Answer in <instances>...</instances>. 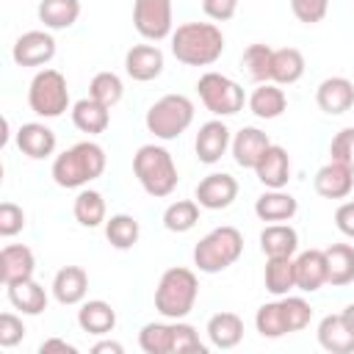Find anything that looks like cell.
I'll use <instances>...</instances> for the list:
<instances>
[{"label":"cell","instance_id":"obj_1","mask_svg":"<svg viewBox=\"0 0 354 354\" xmlns=\"http://www.w3.org/2000/svg\"><path fill=\"white\" fill-rule=\"evenodd\" d=\"M169 39L171 55L185 66H210L224 53V33L216 22H183Z\"/></svg>","mask_w":354,"mask_h":354},{"label":"cell","instance_id":"obj_2","mask_svg":"<svg viewBox=\"0 0 354 354\" xmlns=\"http://www.w3.org/2000/svg\"><path fill=\"white\" fill-rule=\"evenodd\" d=\"M108 166V155L97 141H77L53 160V180L58 188H83L91 180L102 177Z\"/></svg>","mask_w":354,"mask_h":354},{"label":"cell","instance_id":"obj_3","mask_svg":"<svg viewBox=\"0 0 354 354\" xmlns=\"http://www.w3.org/2000/svg\"><path fill=\"white\" fill-rule=\"evenodd\" d=\"M133 174L138 180V185L155 199H163V196L174 194L177 180H180L171 152L166 147H160V144H144V147L136 149Z\"/></svg>","mask_w":354,"mask_h":354},{"label":"cell","instance_id":"obj_4","mask_svg":"<svg viewBox=\"0 0 354 354\" xmlns=\"http://www.w3.org/2000/svg\"><path fill=\"white\" fill-rule=\"evenodd\" d=\"M199 296V279L185 266H171L160 274L155 288V310L169 321H183Z\"/></svg>","mask_w":354,"mask_h":354},{"label":"cell","instance_id":"obj_5","mask_svg":"<svg viewBox=\"0 0 354 354\" xmlns=\"http://www.w3.org/2000/svg\"><path fill=\"white\" fill-rule=\"evenodd\" d=\"M243 254V235L241 230L224 224L210 230L205 238H199V243L194 246V266L202 274H218L227 271L230 266H235Z\"/></svg>","mask_w":354,"mask_h":354},{"label":"cell","instance_id":"obj_6","mask_svg":"<svg viewBox=\"0 0 354 354\" xmlns=\"http://www.w3.org/2000/svg\"><path fill=\"white\" fill-rule=\"evenodd\" d=\"M194 122V102L185 94H163L155 100L144 116L147 130L160 141L180 138Z\"/></svg>","mask_w":354,"mask_h":354},{"label":"cell","instance_id":"obj_7","mask_svg":"<svg viewBox=\"0 0 354 354\" xmlns=\"http://www.w3.org/2000/svg\"><path fill=\"white\" fill-rule=\"evenodd\" d=\"M28 105L41 119H58L64 111H69L66 77L58 69H39L28 86Z\"/></svg>","mask_w":354,"mask_h":354},{"label":"cell","instance_id":"obj_8","mask_svg":"<svg viewBox=\"0 0 354 354\" xmlns=\"http://www.w3.org/2000/svg\"><path fill=\"white\" fill-rule=\"evenodd\" d=\"M196 91H199L202 105L213 116H235L238 111H243V102L249 100L243 86L221 72H205L196 80Z\"/></svg>","mask_w":354,"mask_h":354},{"label":"cell","instance_id":"obj_9","mask_svg":"<svg viewBox=\"0 0 354 354\" xmlns=\"http://www.w3.org/2000/svg\"><path fill=\"white\" fill-rule=\"evenodd\" d=\"M133 25L147 41H160L174 30L171 0H133Z\"/></svg>","mask_w":354,"mask_h":354},{"label":"cell","instance_id":"obj_10","mask_svg":"<svg viewBox=\"0 0 354 354\" xmlns=\"http://www.w3.org/2000/svg\"><path fill=\"white\" fill-rule=\"evenodd\" d=\"M11 58L17 66H44L55 58V39L50 30H28L22 33L14 47Z\"/></svg>","mask_w":354,"mask_h":354},{"label":"cell","instance_id":"obj_11","mask_svg":"<svg viewBox=\"0 0 354 354\" xmlns=\"http://www.w3.org/2000/svg\"><path fill=\"white\" fill-rule=\"evenodd\" d=\"M194 199L205 210H224L238 199V180L227 171H213V174L199 180Z\"/></svg>","mask_w":354,"mask_h":354},{"label":"cell","instance_id":"obj_12","mask_svg":"<svg viewBox=\"0 0 354 354\" xmlns=\"http://www.w3.org/2000/svg\"><path fill=\"white\" fill-rule=\"evenodd\" d=\"M163 66H166V58L158 44H133L124 53V72L138 83H149L160 77Z\"/></svg>","mask_w":354,"mask_h":354},{"label":"cell","instance_id":"obj_13","mask_svg":"<svg viewBox=\"0 0 354 354\" xmlns=\"http://www.w3.org/2000/svg\"><path fill=\"white\" fill-rule=\"evenodd\" d=\"M230 144H232V136H230V127H227L221 119L205 122V124L199 127L196 138H194L196 158H199V163H207V166L218 163L221 155L230 149Z\"/></svg>","mask_w":354,"mask_h":354},{"label":"cell","instance_id":"obj_14","mask_svg":"<svg viewBox=\"0 0 354 354\" xmlns=\"http://www.w3.org/2000/svg\"><path fill=\"white\" fill-rule=\"evenodd\" d=\"M315 102L324 113L329 116H340L346 111H351L354 105V83L348 77H340V75H332L326 80L318 83L315 88Z\"/></svg>","mask_w":354,"mask_h":354},{"label":"cell","instance_id":"obj_15","mask_svg":"<svg viewBox=\"0 0 354 354\" xmlns=\"http://www.w3.org/2000/svg\"><path fill=\"white\" fill-rule=\"evenodd\" d=\"M313 188L318 196L324 199H346L354 188V171L337 160H329L326 166H321L313 177Z\"/></svg>","mask_w":354,"mask_h":354},{"label":"cell","instance_id":"obj_16","mask_svg":"<svg viewBox=\"0 0 354 354\" xmlns=\"http://www.w3.org/2000/svg\"><path fill=\"white\" fill-rule=\"evenodd\" d=\"M55 133L44 124V122H25L17 130V147L22 155L33 158V160H44L50 155H55Z\"/></svg>","mask_w":354,"mask_h":354},{"label":"cell","instance_id":"obj_17","mask_svg":"<svg viewBox=\"0 0 354 354\" xmlns=\"http://www.w3.org/2000/svg\"><path fill=\"white\" fill-rule=\"evenodd\" d=\"M36 271L33 249L25 243H8L0 249V282L11 285L19 279H30Z\"/></svg>","mask_w":354,"mask_h":354},{"label":"cell","instance_id":"obj_18","mask_svg":"<svg viewBox=\"0 0 354 354\" xmlns=\"http://www.w3.org/2000/svg\"><path fill=\"white\" fill-rule=\"evenodd\" d=\"M296 263V288L304 293H315L326 285L329 268H326V252L324 249H307L299 257H293Z\"/></svg>","mask_w":354,"mask_h":354},{"label":"cell","instance_id":"obj_19","mask_svg":"<svg viewBox=\"0 0 354 354\" xmlns=\"http://www.w3.org/2000/svg\"><path fill=\"white\" fill-rule=\"evenodd\" d=\"M252 171L257 174V180L266 188H285L288 180H290V155H288V149L279 147V144H271Z\"/></svg>","mask_w":354,"mask_h":354},{"label":"cell","instance_id":"obj_20","mask_svg":"<svg viewBox=\"0 0 354 354\" xmlns=\"http://www.w3.org/2000/svg\"><path fill=\"white\" fill-rule=\"evenodd\" d=\"M88 293V274L80 266H64L61 271H55L53 277V296L58 304L72 307V304H83Z\"/></svg>","mask_w":354,"mask_h":354},{"label":"cell","instance_id":"obj_21","mask_svg":"<svg viewBox=\"0 0 354 354\" xmlns=\"http://www.w3.org/2000/svg\"><path fill=\"white\" fill-rule=\"evenodd\" d=\"M318 343L329 354H354V332L348 329L343 313H329L318 321Z\"/></svg>","mask_w":354,"mask_h":354},{"label":"cell","instance_id":"obj_22","mask_svg":"<svg viewBox=\"0 0 354 354\" xmlns=\"http://www.w3.org/2000/svg\"><path fill=\"white\" fill-rule=\"evenodd\" d=\"M268 147H271V138L260 127H241L232 136V144H230L235 163L243 166V169H254Z\"/></svg>","mask_w":354,"mask_h":354},{"label":"cell","instance_id":"obj_23","mask_svg":"<svg viewBox=\"0 0 354 354\" xmlns=\"http://www.w3.org/2000/svg\"><path fill=\"white\" fill-rule=\"evenodd\" d=\"M299 210V202L296 196H290L288 191L282 188H268L266 194H260L254 199V216L260 221H290Z\"/></svg>","mask_w":354,"mask_h":354},{"label":"cell","instance_id":"obj_24","mask_svg":"<svg viewBox=\"0 0 354 354\" xmlns=\"http://www.w3.org/2000/svg\"><path fill=\"white\" fill-rule=\"evenodd\" d=\"M260 249L266 257H293L299 249V232L288 221L266 224L260 232Z\"/></svg>","mask_w":354,"mask_h":354},{"label":"cell","instance_id":"obj_25","mask_svg":"<svg viewBox=\"0 0 354 354\" xmlns=\"http://www.w3.org/2000/svg\"><path fill=\"white\" fill-rule=\"evenodd\" d=\"M8 290V301L14 310H19L22 315H41L47 310V290L30 277V279H19L6 285Z\"/></svg>","mask_w":354,"mask_h":354},{"label":"cell","instance_id":"obj_26","mask_svg":"<svg viewBox=\"0 0 354 354\" xmlns=\"http://www.w3.org/2000/svg\"><path fill=\"white\" fill-rule=\"evenodd\" d=\"M77 326L88 335H97V337L111 335L116 326V310L102 299H88L77 310Z\"/></svg>","mask_w":354,"mask_h":354},{"label":"cell","instance_id":"obj_27","mask_svg":"<svg viewBox=\"0 0 354 354\" xmlns=\"http://www.w3.org/2000/svg\"><path fill=\"white\" fill-rule=\"evenodd\" d=\"M72 124L80 130V133H88V136H100L108 130L111 124V108H105L102 102H97L94 97H83L72 105Z\"/></svg>","mask_w":354,"mask_h":354},{"label":"cell","instance_id":"obj_28","mask_svg":"<svg viewBox=\"0 0 354 354\" xmlns=\"http://www.w3.org/2000/svg\"><path fill=\"white\" fill-rule=\"evenodd\" d=\"M177 340V321H152L144 324L138 332V346L147 354H174Z\"/></svg>","mask_w":354,"mask_h":354},{"label":"cell","instance_id":"obj_29","mask_svg":"<svg viewBox=\"0 0 354 354\" xmlns=\"http://www.w3.org/2000/svg\"><path fill=\"white\" fill-rule=\"evenodd\" d=\"M304 55H301V50H296V47H279V50H274V55H271V83H277V86H293L296 80H301V75H304Z\"/></svg>","mask_w":354,"mask_h":354},{"label":"cell","instance_id":"obj_30","mask_svg":"<svg viewBox=\"0 0 354 354\" xmlns=\"http://www.w3.org/2000/svg\"><path fill=\"white\" fill-rule=\"evenodd\" d=\"M249 111L257 116V119H277V116H282L285 113V108H288V97H285V91L277 86V83H260L252 94H249Z\"/></svg>","mask_w":354,"mask_h":354},{"label":"cell","instance_id":"obj_31","mask_svg":"<svg viewBox=\"0 0 354 354\" xmlns=\"http://www.w3.org/2000/svg\"><path fill=\"white\" fill-rule=\"evenodd\" d=\"M326 252V285L332 288H343L354 282V246L351 243H332L324 249Z\"/></svg>","mask_w":354,"mask_h":354},{"label":"cell","instance_id":"obj_32","mask_svg":"<svg viewBox=\"0 0 354 354\" xmlns=\"http://www.w3.org/2000/svg\"><path fill=\"white\" fill-rule=\"evenodd\" d=\"M205 332L216 348H235L243 340V321L235 313H216L210 315Z\"/></svg>","mask_w":354,"mask_h":354},{"label":"cell","instance_id":"obj_33","mask_svg":"<svg viewBox=\"0 0 354 354\" xmlns=\"http://www.w3.org/2000/svg\"><path fill=\"white\" fill-rule=\"evenodd\" d=\"M36 14L47 30H66L80 17V0H41Z\"/></svg>","mask_w":354,"mask_h":354},{"label":"cell","instance_id":"obj_34","mask_svg":"<svg viewBox=\"0 0 354 354\" xmlns=\"http://www.w3.org/2000/svg\"><path fill=\"white\" fill-rule=\"evenodd\" d=\"M266 290L274 296H288L296 288V263L293 257H266Z\"/></svg>","mask_w":354,"mask_h":354},{"label":"cell","instance_id":"obj_35","mask_svg":"<svg viewBox=\"0 0 354 354\" xmlns=\"http://www.w3.org/2000/svg\"><path fill=\"white\" fill-rule=\"evenodd\" d=\"M72 213H75V218H77L80 227L94 230V227L105 224V213H108V210H105V199H102L100 191H94V188H83V191L75 196Z\"/></svg>","mask_w":354,"mask_h":354},{"label":"cell","instance_id":"obj_36","mask_svg":"<svg viewBox=\"0 0 354 354\" xmlns=\"http://www.w3.org/2000/svg\"><path fill=\"white\" fill-rule=\"evenodd\" d=\"M138 235H141V227L133 216L127 213H116L111 218H105V238L113 249L124 252V249H133L138 243Z\"/></svg>","mask_w":354,"mask_h":354},{"label":"cell","instance_id":"obj_37","mask_svg":"<svg viewBox=\"0 0 354 354\" xmlns=\"http://www.w3.org/2000/svg\"><path fill=\"white\" fill-rule=\"evenodd\" d=\"M254 329L263 337H268V340H277L282 335H290L288 318H285V310H282V301L279 299L277 301H266V304L257 307V313H254Z\"/></svg>","mask_w":354,"mask_h":354},{"label":"cell","instance_id":"obj_38","mask_svg":"<svg viewBox=\"0 0 354 354\" xmlns=\"http://www.w3.org/2000/svg\"><path fill=\"white\" fill-rule=\"evenodd\" d=\"M199 221V202L196 199H177L163 210V227L169 232H188Z\"/></svg>","mask_w":354,"mask_h":354},{"label":"cell","instance_id":"obj_39","mask_svg":"<svg viewBox=\"0 0 354 354\" xmlns=\"http://www.w3.org/2000/svg\"><path fill=\"white\" fill-rule=\"evenodd\" d=\"M271 55H274V47L268 44H249L243 50V58H241V66L246 69V75L254 80V83H268L271 77Z\"/></svg>","mask_w":354,"mask_h":354},{"label":"cell","instance_id":"obj_40","mask_svg":"<svg viewBox=\"0 0 354 354\" xmlns=\"http://www.w3.org/2000/svg\"><path fill=\"white\" fill-rule=\"evenodd\" d=\"M122 94H124V83L116 72H97L88 83V97H94L105 108H113L122 100Z\"/></svg>","mask_w":354,"mask_h":354},{"label":"cell","instance_id":"obj_41","mask_svg":"<svg viewBox=\"0 0 354 354\" xmlns=\"http://www.w3.org/2000/svg\"><path fill=\"white\" fill-rule=\"evenodd\" d=\"M329 155H332V160H337L354 171V127H343L340 133H335V138L329 144Z\"/></svg>","mask_w":354,"mask_h":354},{"label":"cell","instance_id":"obj_42","mask_svg":"<svg viewBox=\"0 0 354 354\" xmlns=\"http://www.w3.org/2000/svg\"><path fill=\"white\" fill-rule=\"evenodd\" d=\"M290 11L299 22L318 25L329 11V0H290Z\"/></svg>","mask_w":354,"mask_h":354},{"label":"cell","instance_id":"obj_43","mask_svg":"<svg viewBox=\"0 0 354 354\" xmlns=\"http://www.w3.org/2000/svg\"><path fill=\"white\" fill-rule=\"evenodd\" d=\"M22 230H25V210L17 202H3L0 205V235L14 238Z\"/></svg>","mask_w":354,"mask_h":354},{"label":"cell","instance_id":"obj_44","mask_svg":"<svg viewBox=\"0 0 354 354\" xmlns=\"http://www.w3.org/2000/svg\"><path fill=\"white\" fill-rule=\"evenodd\" d=\"M25 337V324L19 315L14 313H3L0 315V346L3 348H14L17 343H22Z\"/></svg>","mask_w":354,"mask_h":354},{"label":"cell","instance_id":"obj_45","mask_svg":"<svg viewBox=\"0 0 354 354\" xmlns=\"http://www.w3.org/2000/svg\"><path fill=\"white\" fill-rule=\"evenodd\" d=\"M202 11L213 22H227L238 11V0H202Z\"/></svg>","mask_w":354,"mask_h":354},{"label":"cell","instance_id":"obj_46","mask_svg":"<svg viewBox=\"0 0 354 354\" xmlns=\"http://www.w3.org/2000/svg\"><path fill=\"white\" fill-rule=\"evenodd\" d=\"M335 227H337L346 238H354V202L337 205V210H335Z\"/></svg>","mask_w":354,"mask_h":354},{"label":"cell","instance_id":"obj_47","mask_svg":"<svg viewBox=\"0 0 354 354\" xmlns=\"http://www.w3.org/2000/svg\"><path fill=\"white\" fill-rule=\"evenodd\" d=\"M39 351L41 354H50V351H64V354H77V346H72V343H66V340H61V337H47L41 346H39Z\"/></svg>","mask_w":354,"mask_h":354},{"label":"cell","instance_id":"obj_48","mask_svg":"<svg viewBox=\"0 0 354 354\" xmlns=\"http://www.w3.org/2000/svg\"><path fill=\"white\" fill-rule=\"evenodd\" d=\"M122 351H124V346L116 340H100L91 346V354H122Z\"/></svg>","mask_w":354,"mask_h":354},{"label":"cell","instance_id":"obj_49","mask_svg":"<svg viewBox=\"0 0 354 354\" xmlns=\"http://www.w3.org/2000/svg\"><path fill=\"white\" fill-rule=\"evenodd\" d=\"M343 318H346V324H348V329L354 332V304H348V307L343 310Z\"/></svg>","mask_w":354,"mask_h":354}]
</instances>
